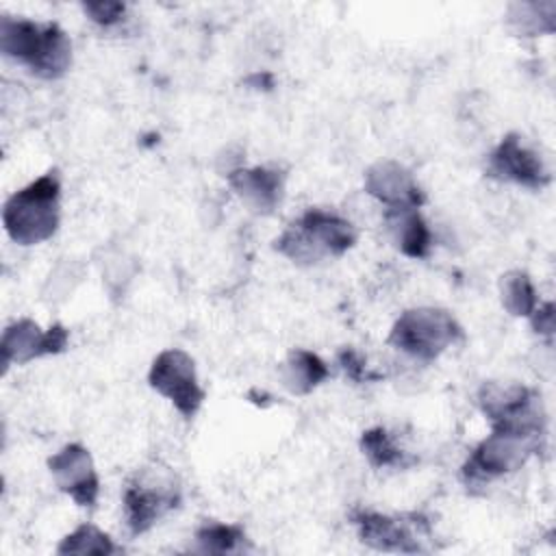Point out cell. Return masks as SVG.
I'll return each mask as SVG.
<instances>
[{
  "label": "cell",
  "mask_w": 556,
  "mask_h": 556,
  "mask_svg": "<svg viewBox=\"0 0 556 556\" xmlns=\"http://www.w3.org/2000/svg\"><path fill=\"white\" fill-rule=\"evenodd\" d=\"M0 48L46 80L61 78L72 65V41L54 22L39 24L7 15L0 22Z\"/></svg>",
  "instance_id": "1"
},
{
  "label": "cell",
  "mask_w": 556,
  "mask_h": 556,
  "mask_svg": "<svg viewBox=\"0 0 556 556\" xmlns=\"http://www.w3.org/2000/svg\"><path fill=\"white\" fill-rule=\"evenodd\" d=\"M358 239L356 228L345 217L308 208L274 241V250L298 265H313L324 258L345 254Z\"/></svg>",
  "instance_id": "2"
},
{
  "label": "cell",
  "mask_w": 556,
  "mask_h": 556,
  "mask_svg": "<svg viewBox=\"0 0 556 556\" xmlns=\"http://www.w3.org/2000/svg\"><path fill=\"white\" fill-rule=\"evenodd\" d=\"M545 428L491 426V434L482 439L460 469L467 489L486 486L491 480L519 469L534 452L541 450Z\"/></svg>",
  "instance_id": "3"
},
{
  "label": "cell",
  "mask_w": 556,
  "mask_h": 556,
  "mask_svg": "<svg viewBox=\"0 0 556 556\" xmlns=\"http://www.w3.org/2000/svg\"><path fill=\"white\" fill-rule=\"evenodd\" d=\"M59 198L61 180L56 169L15 191L2 208L7 235L20 245H37L50 239L59 228Z\"/></svg>",
  "instance_id": "4"
},
{
  "label": "cell",
  "mask_w": 556,
  "mask_h": 556,
  "mask_svg": "<svg viewBox=\"0 0 556 556\" xmlns=\"http://www.w3.org/2000/svg\"><path fill=\"white\" fill-rule=\"evenodd\" d=\"M460 339H463V328L447 311L419 306V308L404 311L395 319L387 341L395 350L428 363V361H434L439 354H443L447 348H452Z\"/></svg>",
  "instance_id": "5"
},
{
  "label": "cell",
  "mask_w": 556,
  "mask_h": 556,
  "mask_svg": "<svg viewBox=\"0 0 556 556\" xmlns=\"http://www.w3.org/2000/svg\"><path fill=\"white\" fill-rule=\"evenodd\" d=\"M358 539L380 552H402V554H417L424 552L421 536L430 534L428 521L417 515H382L374 510H354L350 515Z\"/></svg>",
  "instance_id": "6"
},
{
  "label": "cell",
  "mask_w": 556,
  "mask_h": 556,
  "mask_svg": "<svg viewBox=\"0 0 556 556\" xmlns=\"http://www.w3.org/2000/svg\"><path fill=\"white\" fill-rule=\"evenodd\" d=\"M150 387L167 397L185 419H193L204 402V389L198 382L193 358L180 350H163L148 371Z\"/></svg>",
  "instance_id": "7"
},
{
  "label": "cell",
  "mask_w": 556,
  "mask_h": 556,
  "mask_svg": "<svg viewBox=\"0 0 556 556\" xmlns=\"http://www.w3.org/2000/svg\"><path fill=\"white\" fill-rule=\"evenodd\" d=\"M180 504V489L172 478H137L124 489V517L132 534L148 532Z\"/></svg>",
  "instance_id": "8"
},
{
  "label": "cell",
  "mask_w": 556,
  "mask_h": 556,
  "mask_svg": "<svg viewBox=\"0 0 556 556\" xmlns=\"http://www.w3.org/2000/svg\"><path fill=\"white\" fill-rule=\"evenodd\" d=\"M484 169L486 176L495 180L515 182L528 189H543L545 185H549V172L545 163L536 152L526 148L521 143V137L515 132L502 137V141L489 154Z\"/></svg>",
  "instance_id": "9"
},
{
  "label": "cell",
  "mask_w": 556,
  "mask_h": 556,
  "mask_svg": "<svg viewBox=\"0 0 556 556\" xmlns=\"http://www.w3.org/2000/svg\"><path fill=\"white\" fill-rule=\"evenodd\" d=\"M48 469L56 486L67 493L78 506L93 508L100 493V478L93 469L91 454L80 443H67L61 452L48 458Z\"/></svg>",
  "instance_id": "10"
},
{
  "label": "cell",
  "mask_w": 556,
  "mask_h": 556,
  "mask_svg": "<svg viewBox=\"0 0 556 556\" xmlns=\"http://www.w3.org/2000/svg\"><path fill=\"white\" fill-rule=\"evenodd\" d=\"M67 345V330L61 324L41 330L33 319H20L2 332V363L26 365L39 356L59 354Z\"/></svg>",
  "instance_id": "11"
},
{
  "label": "cell",
  "mask_w": 556,
  "mask_h": 556,
  "mask_svg": "<svg viewBox=\"0 0 556 556\" xmlns=\"http://www.w3.org/2000/svg\"><path fill=\"white\" fill-rule=\"evenodd\" d=\"M365 191L391 208H419L426 202L413 174L397 161H380L365 172Z\"/></svg>",
  "instance_id": "12"
},
{
  "label": "cell",
  "mask_w": 556,
  "mask_h": 556,
  "mask_svg": "<svg viewBox=\"0 0 556 556\" xmlns=\"http://www.w3.org/2000/svg\"><path fill=\"white\" fill-rule=\"evenodd\" d=\"M228 185L252 211L271 213L282 200L285 174L269 167H239L228 174Z\"/></svg>",
  "instance_id": "13"
},
{
  "label": "cell",
  "mask_w": 556,
  "mask_h": 556,
  "mask_svg": "<svg viewBox=\"0 0 556 556\" xmlns=\"http://www.w3.org/2000/svg\"><path fill=\"white\" fill-rule=\"evenodd\" d=\"M387 224L402 254L410 258H426L430 254L432 235L417 208H391L387 211Z\"/></svg>",
  "instance_id": "14"
},
{
  "label": "cell",
  "mask_w": 556,
  "mask_h": 556,
  "mask_svg": "<svg viewBox=\"0 0 556 556\" xmlns=\"http://www.w3.org/2000/svg\"><path fill=\"white\" fill-rule=\"evenodd\" d=\"M328 376H330L328 365L315 352H308V350H293L282 367L285 387L295 395L311 393Z\"/></svg>",
  "instance_id": "15"
},
{
  "label": "cell",
  "mask_w": 556,
  "mask_h": 556,
  "mask_svg": "<svg viewBox=\"0 0 556 556\" xmlns=\"http://www.w3.org/2000/svg\"><path fill=\"white\" fill-rule=\"evenodd\" d=\"M361 450L371 467L378 469H406L415 463L402 447L395 445L384 428H369L361 434Z\"/></svg>",
  "instance_id": "16"
},
{
  "label": "cell",
  "mask_w": 556,
  "mask_h": 556,
  "mask_svg": "<svg viewBox=\"0 0 556 556\" xmlns=\"http://www.w3.org/2000/svg\"><path fill=\"white\" fill-rule=\"evenodd\" d=\"M504 308L515 317H530L536 308V291L526 271H508L500 280Z\"/></svg>",
  "instance_id": "17"
},
{
  "label": "cell",
  "mask_w": 556,
  "mask_h": 556,
  "mask_svg": "<svg viewBox=\"0 0 556 556\" xmlns=\"http://www.w3.org/2000/svg\"><path fill=\"white\" fill-rule=\"evenodd\" d=\"M245 541V530L237 523H204L195 530V549L204 554L237 552Z\"/></svg>",
  "instance_id": "18"
},
{
  "label": "cell",
  "mask_w": 556,
  "mask_h": 556,
  "mask_svg": "<svg viewBox=\"0 0 556 556\" xmlns=\"http://www.w3.org/2000/svg\"><path fill=\"white\" fill-rule=\"evenodd\" d=\"M122 552L113 539L98 530L91 523H83L78 526L74 532H70L65 539H61V543L56 545V554H117Z\"/></svg>",
  "instance_id": "19"
},
{
  "label": "cell",
  "mask_w": 556,
  "mask_h": 556,
  "mask_svg": "<svg viewBox=\"0 0 556 556\" xmlns=\"http://www.w3.org/2000/svg\"><path fill=\"white\" fill-rule=\"evenodd\" d=\"M83 11L100 26H111L122 20L126 7L122 2H85Z\"/></svg>",
  "instance_id": "20"
},
{
  "label": "cell",
  "mask_w": 556,
  "mask_h": 556,
  "mask_svg": "<svg viewBox=\"0 0 556 556\" xmlns=\"http://www.w3.org/2000/svg\"><path fill=\"white\" fill-rule=\"evenodd\" d=\"M339 365H341V369L345 371V376L350 378V380H354V382H367V380H374V378H378L376 374H369L367 371V365H365V361H363V356L358 354V352H354L352 348H343L341 352H339Z\"/></svg>",
  "instance_id": "21"
},
{
  "label": "cell",
  "mask_w": 556,
  "mask_h": 556,
  "mask_svg": "<svg viewBox=\"0 0 556 556\" xmlns=\"http://www.w3.org/2000/svg\"><path fill=\"white\" fill-rule=\"evenodd\" d=\"M530 324H532L534 332L549 337L554 332V304L552 302L539 304L530 315Z\"/></svg>",
  "instance_id": "22"
}]
</instances>
